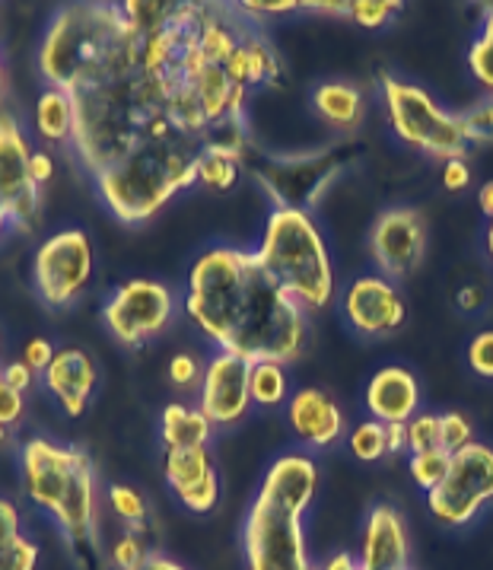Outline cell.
I'll return each instance as SVG.
<instances>
[{
	"mask_svg": "<svg viewBox=\"0 0 493 570\" xmlns=\"http://www.w3.org/2000/svg\"><path fill=\"white\" fill-rule=\"evenodd\" d=\"M140 70L181 137L201 150H248V96L277 83L284 61L236 3L191 0L172 3L166 23L140 36Z\"/></svg>",
	"mask_w": 493,
	"mask_h": 570,
	"instance_id": "6da1fadb",
	"label": "cell"
},
{
	"mask_svg": "<svg viewBox=\"0 0 493 570\" xmlns=\"http://www.w3.org/2000/svg\"><path fill=\"white\" fill-rule=\"evenodd\" d=\"M185 313L207 342L246 364H290L309 338V313L274 281L255 252L236 246H214L195 262Z\"/></svg>",
	"mask_w": 493,
	"mask_h": 570,
	"instance_id": "7a4b0ae2",
	"label": "cell"
},
{
	"mask_svg": "<svg viewBox=\"0 0 493 570\" xmlns=\"http://www.w3.org/2000/svg\"><path fill=\"white\" fill-rule=\"evenodd\" d=\"M318 491V469L303 453H287L268 469L243 523L246 570H315L303 513Z\"/></svg>",
	"mask_w": 493,
	"mask_h": 570,
	"instance_id": "3957f363",
	"label": "cell"
},
{
	"mask_svg": "<svg viewBox=\"0 0 493 570\" xmlns=\"http://www.w3.org/2000/svg\"><path fill=\"white\" fill-rule=\"evenodd\" d=\"M20 475L26 498L51 517L70 546L96 551L99 484L90 453L51 436H29L20 446Z\"/></svg>",
	"mask_w": 493,
	"mask_h": 570,
	"instance_id": "277c9868",
	"label": "cell"
},
{
	"mask_svg": "<svg viewBox=\"0 0 493 570\" xmlns=\"http://www.w3.org/2000/svg\"><path fill=\"white\" fill-rule=\"evenodd\" d=\"M198 154L201 147L185 137H154L96 176L92 185L115 220L147 224L179 191L198 185Z\"/></svg>",
	"mask_w": 493,
	"mask_h": 570,
	"instance_id": "5b68a950",
	"label": "cell"
},
{
	"mask_svg": "<svg viewBox=\"0 0 493 570\" xmlns=\"http://www.w3.org/2000/svg\"><path fill=\"white\" fill-rule=\"evenodd\" d=\"M135 26L121 3H70L48 20L39 42V73L46 87L77 90L115 58Z\"/></svg>",
	"mask_w": 493,
	"mask_h": 570,
	"instance_id": "8992f818",
	"label": "cell"
},
{
	"mask_svg": "<svg viewBox=\"0 0 493 570\" xmlns=\"http://www.w3.org/2000/svg\"><path fill=\"white\" fill-rule=\"evenodd\" d=\"M255 255L306 313L325 309L335 297L332 255L309 210L274 207Z\"/></svg>",
	"mask_w": 493,
	"mask_h": 570,
	"instance_id": "52a82bcc",
	"label": "cell"
},
{
	"mask_svg": "<svg viewBox=\"0 0 493 570\" xmlns=\"http://www.w3.org/2000/svg\"><path fill=\"white\" fill-rule=\"evenodd\" d=\"M382 99L388 109L392 131L402 137L407 147L443 163L465 160L469 140H465L459 115L440 109L430 92L385 73L382 77Z\"/></svg>",
	"mask_w": 493,
	"mask_h": 570,
	"instance_id": "ba28073f",
	"label": "cell"
},
{
	"mask_svg": "<svg viewBox=\"0 0 493 570\" xmlns=\"http://www.w3.org/2000/svg\"><path fill=\"white\" fill-rule=\"evenodd\" d=\"M176 294L169 284L154 277H131L102 306V322L115 342L125 347H144L159 338L176 320Z\"/></svg>",
	"mask_w": 493,
	"mask_h": 570,
	"instance_id": "9c48e42d",
	"label": "cell"
},
{
	"mask_svg": "<svg viewBox=\"0 0 493 570\" xmlns=\"http://www.w3.org/2000/svg\"><path fill=\"white\" fill-rule=\"evenodd\" d=\"M493 501V450L469 443L448 456L443 481L426 494L433 520L443 525H469Z\"/></svg>",
	"mask_w": 493,
	"mask_h": 570,
	"instance_id": "30bf717a",
	"label": "cell"
},
{
	"mask_svg": "<svg viewBox=\"0 0 493 570\" xmlns=\"http://www.w3.org/2000/svg\"><path fill=\"white\" fill-rule=\"evenodd\" d=\"M92 281V243L83 229L51 233L32 258V284L46 306H70Z\"/></svg>",
	"mask_w": 493,
	"mask_h": 570,
	"instance_id": "8fae6325",
	"label": "cell"
},
{
	"mask_svg": "<svg viewBox=\"0 0 493 570\" xmlns=\"http://www.w3.org/2000/svg\"><path fill=\"white\" fill-rule=\"evenodd\" d=\"M341 173H344L341 150L274 157L255 169V176L270 195L274 207H293V210H309L313 205H318L322 195L341 179Z\"/></svg>",
	"mask_w": 493,
	"mask_h": 570,
	"instance_id": "7c38bea8",
	"label": "cell"
},
{
	"mask_svg": "<svg viewBox=\"0 0 493 570\" xmlns=\"http://www.w3.org/2000/svg\"><path fill=\"white\" fill-rule=\"evenodd\" d=\"M32 144L26 137L20 118L0 109V202L10 214V224L20 233L39 224L42 210V191L29 176Z\"/></svg>",
	"mask_w": 493,
	"mask_h": 570,
	"instance_id": "4fadbf2b",
	"label": "cell"
},
{
	"mask_svg": "<svg viewBox=\"0 0 493 570\" xmlns=\"http://www.w3.org/2000/svg\"><path fill=\"white\" fill-rule=\"evenodd\" d=\"M248 373L252 364L243 357H233L217 351L207 364H204L201 386H198V409L214 424V428H229L239 424L248 414L252 402V386H248Z\"/></svg>",
	"mask_w": 493,
	"mask_h": 570,
	"instance_id": "5bb4252c",
	"label": "cell"
},
{
	"mask_svg": "<svg viewBox=\"0 0 493 570\" xmlns=\"http://www.w3.org/2000/svg\"><path fill=\"white\" fill-rule=\"evenodd\" d=\"M424 246V220H421V214L414 207H392V210H385L376 220L373 233H369L373 262H376L382 277H388L392 284L407 277L421 265Z\"/></svg>",
	"mask_w": 493,
	"mask_h": 570,
	"instance_id": "9a60e30c",
	"label": "cell"
},
{
	"mask_svg": "<svg viewBox=\"0 0 493 570\" xmlns=\"http://www.w3.org/2000/svg\"><path fill=\"white\" fill-rule=\"evenodd\" d=\"M344 316L366 338H388L407 320L398 287L382 274H359L344 291Z\"/></svg>",
	"mask_w": 493,
	"mask_h": 570,
	"instance_id": "2e32d148",
	"label": "cell"
},
{
	"mask_svg": "<svg viewBox=\"0 0 493 570\" xmlns=\"http://www.w3.org/2000/svg\"><path fill=\"white\" fill-rule=\"evenodd\" d=\"M162 475L176 501L191 513H210L220 501V475L207 446L195 450H166Z\"/></svg>",
	"mask_w": 493,
	"mask_h": 570,
	"instance_id": "e0dca14e",
	"label": "cell"
},
{
	"mask_svg": "<svg viewBox=\"0 0 493 570\" xmlns=\"http://www.w3.org/2000/svg\"><path fill=\"white\" fill-rule=\"evenodd\" d=\"M96 383H99V370L83 347H61L42 373V386L68 417L87 414Z\"/></svg>",
	"mask_w": 493,
	"mask_h": 570,
	"instance_id": "ac0fdd59",
	"label": "cell"
},
{
	"mask_svg": "<svg viewBox=\"0 0 493 570\" xmlns=\"http://www.w3.org/2000/svg\"><path fill=\"white\" fill-rule=\"evenodd\" d=\"M359 568L363 570H407L411 568V542L402 513L388 503L373 507L366 532L359 542Z\"/></svg>",
	"mask_w": 493,
	"mask_h": 570,
	"instance_id": "d6986e66",
	"label": "cell"
},
{
	"mask_svg": "<svg viewBox=\"0 0 493 570\" xmlns=\"http://www.w3.org/2000/svg\"><path fill=\"white\" fill-rule=\"evenodd\" d=\"M290 428L299 443L313 450H328L344 436V414L337 402L322 389H299L290 399Z\"/></svg>",
	"mask_w": 493,
	"mask_h": 570,
	"instance_id": "ffe728a7",
	"label": "cell"
},
{
	"mask_svg": "<svg viewBox=\"0 0 493 570\" xmlns=\"http://www.w3.org/2000/svg\"><path fill=\"white\" fill-rule=\"evenodd\" d=\"M421 405L417 376L404 366H382L366 386V409L379 424H407Z\"/></svg>",
	"mask_w": 493,
	"mask_h": 570,
	"instance_id": "44dd1931",
	"label": "cell"
},
{
	"mask_svg": "<svg viewBox=\"0 0 493 570\" xmlns=\"http://www.w3.org/2000/svg\"><path fill=\"white\" fill-rule=\"evenodd\" d=\"M214 434V424L201 414V409H191L185 402H172L162 409L159 417V436L166 450H195L207 446V440Z\"/></svg>",
	"mask_w": 493,
	"mask_h": 570,
	"instance_id": "7402d4cb",
	"label": "cell"
},
{
	"mask_svg": "<svg viewBox=\"0 0 493 570\" xmlns=\"http://www.w3.org/2000/svg\"><path fill=\"white\" fill-rule=\"evenodd\" d=\"M39 546L23 535V520L13 501L0 498V570H36Z\"/></svg>",
	"mask_w": 493,
	"mask_h": 570,
	"instance_id": "603a6c76",
	"label": "cell"
},
{
	"mask_svg": "<svg viewBox=\"0 0 493 570\" xmlns=\"http://www.w3.org/2000/svg\"><path fill=\"white\" fill-rule=\"evenodd\" d=\"M313 106L337 131H354L363 121V92L351 83H322L315 90Z\"/></svg>",
	"mask_w": 493,
	"mask_h": 570,
	"instance_id": "cb8c5ba5",
	"label": "cell"
},
{
	"mask_svg": "<svg viewBox=\"0 0 493 570\" xmlns=\"http://www.w3.org/2000/svg\"><path fill=\"white\" fill-rule=\"evenodd\" d=\"M36 135L46 144H68L73 137V96L58 87H46L36 102Z\"/></svg>",
	"mask_w": 493,
	"mask_h": 570,
	"instance_id": "d4e9b609",
	"label": "cell"
},
{
	"mask_svg": "<svg viewBox=\"0 0 493 570\" xmlns=\"http://www.w3.org/2000/svg\"><path fill=\"white\" fill-rule=\"evenodd\" d=\"M246 166V150L210 144L198 154V185L210 191H229Z\"/></svg>",
	"mask_w": 493,
	"mask_h": 570,
	"instance_id": "484cf974",
	"label": "cell"
},
{
	"mask_svg": "<svg viewBox=\"0 0 493 570\" xmlns=\"http://www.w3.org/2000/svg\"><path fill=\"white\" fill-rule=\"evenodd\" d=\"M248 386H252V402L255 405L277 409V405L287 402V370L277 361H258V364H252Z\"/></svg>",
	"mask_w": 493,
	"mask_h": 570,
	"instance_id": "4316f807",
	"label": "cell"
},
{
	"mask_svg": "<svg viewBox=\"0 0 493 570\" xmlns=\"http://www.w3.org/2000/svg\"><path fill=\"white\" fill-rule=\"evenodd\" d=\"M109 503H112V513L125 523V529H135V532H147L150 525V503L147 498L131 488V484H112L109 488Z\"/></svg>",
	"mask_w": 493,
	"mask_h": 570,
	"instance_id": "83f0119b",
	"label": "cell"
},
{
	"mask_svg": "<svg viewBox=\"0 0 493 570\" xmlns=\"http://www.w3.org/2000/svg\"><path fill=\"white\" fill-rule=\"evenodd\" d=\"M154 554V548L147 542V532L125 529L109 548V568L112 570H140L147 564V558Z\"/></svg>",
	"mask_w": 493,
	"mask_h": 570,
	"instance_id": "f1b7e54d",
	"label": "cell"
},
{
	"mask_svg": "<svg viewBox=\"0 0 493 570\" xmlns=\"http://www.w3.org/2000/svg\"><path fill=\"white\" fill-rule=\"evenodd\" d=\"M469 68L474 73V80L491 90L493 96V10L484 17V23L477 29L474 42H471L469 51Z\"/></svg>",
	"mask_w": 493,
	"mask_h": 570,
	"instance_id": "f546056e",
	"label": "cell"
},
{
	"mask_svg": "<svg viewBox=\"0 0 493 570\" xmlns=\"http://www.w3.org/2000/svg\"><path fill=\"white\" fill-rule=\"evenodd\" d=\"M347 443H351V453L359 462H379V459L388 456V436H385V424H379V421L357 424Z\"/></svg>",
	"mask_w": 493,
	"mask_h": 570,
	"instance_id": "4dcf8cb0",
	"label": "cell"
},
{
	"mask_svg": "<svg viewBox=\"0 0 493 570\" xmlns=\"http://www.w3.org/2000/svg\"><path fill=\"white\" fill-rule=\"evenodd\" d=\"M404 431H407V453H411V456L440 450V414H430V411L414 414V417L404 424Z\"/></svg>",
	"mask_w": 493,
	"mask_h": 570,
	"instance_id": "1f68e13d",
	"label": "cell"
},
{
	"mask_svg": "<svg viewBox=\"0 0 493 570\" xmlns=\"http://www.w3.org/2000/svg\"><path fill=\"white\" fill-rule=\"evenodd\" d=\"M407 469H411V479L417 481V488H424L426 494H430V491L443 481V475H446L448 453H443V450L417 453V456H411Z\"/></svg>",
	"mask_w": 493,
	"mask_h": 570,
	"instance_id": "d6a6232c",
	"label": "cell"
},
{
	"mask_svg": "<svg viewBox=\"0 0 493 570\" xmlns=\"http://www.w3.org/2000/svg\"><path fill=\"white\" fill-rule=\"evenodd\" d=\"M469 443H474L469 417H465L462 411H446V414H440V450L452 456V453L465 450Z\"/></svg>",
	"mask_w": 493,
	"mask_h": 570,
	"instance_id": "836d02e7",
	"label": "cell"
},
{
	"mask_svg": "<svg viewBox=\"0 0 493 570\" xmlns=\"http://www.w3.org/2000/svg\"><path fill=\"white\" fill-rule=\"evenodd\" d=\"M462 121V131H465V140L471 144H491L493 140V96L477 102L474 109H469L465 115H459Z\"/></svg>",
	"mask_w": 493,
	"mask_h": 570,
	"instance_id": "e575fe53",
	"label": "cell"
},
{
	"mask_svg": "<svg viewBox=\"0 0 493 570\" xmlns=\"http://www.w3.org/2000/svg\"><path fill=\"white\" fill-rule=\"evenodd\" d=\"M398 10H402V3H392V0H357V3H351V20L366 29H379Z\"/></svg>",
	"mask_w": 493,
	"mask_h": 570,
	"instance_id": "d590c367",
	"label": "cell"
},
{
	"mask_svg": "<svg viewBox=\"0 0 493 570\" xmlns=\"http://www.w3.org/2000/svg\"><path fill=\"white\" fill-rule=\"evenodd\" d=\"M201 376H204L201 361H198L195 354H188V351H179V354L169 361V380H172V386H179V389L201 386Z\"/></svg>",
	"mask_w": 493,
	"mask_h": 570,
	"instance_id": "8d00e7d4",
	"label": "cell"
},
{
	"mask_svg": "<svg viewBox=\"0 0 493 570\" xmlns=\"http://www.w3.org/2000/svg\"><path fill=\"white\" fill-rule=\"evenodd\" d=\"M469 366L477 373V376L493 380V328H487V332H481V335H474V338H471Z\"/></svg>",
	"mask_w": 493,
	"mask_h": 570,
	"instance_id": "74e56055",
	"label": "cell"
},
{
	"mask_svg": "<svg viewBox=\"0 0 493 570\" xmlns=\"http://www.w3.org/2000/svg\"><path fill=\"white\" fill-rule=\"evenodd\" d=\"M26 417V399L23 392H17V389H10L7 383H0V424L7 428V431H13V428H20Z\"/></svg>",
	"mask_w": 493,
	"mask_h": 570,
	"instance_id": "f35d334b",
	"label": "cell"
},
{
	"mask_svg": "<svg viewBox=\"0 0 493 570\" xmlns=\"http://www.w3.org/2000/svg\"><path fill=\"white\" fill-rule=\"evenodd\" d=\"M55 354H58V347L48 342V338H29V342H26L23 357H20V361H23L29 370H36V373L42 376L48 366H51V361H55Z\"/></svg>",
	"mask_w": 493,
	"mask_h": 570,
	"instance_id": "ab89813d",
	"label": "cell"
},
{
	"mask_svg": "<svg viewBox=\"0 0 493 570\" xmlns=\"http://www.w3.org/2000/svg\"><path fill=\"white\" fill-rule=\"evenodd\" d=\"M239 7V13H246L248 20H262V17H274V13H296V10H303V3L299 0H265V3H258V0H243V3H236Z\"/></svg>",
	"mask_w": 493,
	"mask_h": 570,
	"instance_id": "60d3db41",
	"label": "cell"
},
{
	"mask_svg": "<svg viewBox=\"0 0 493 570\" xmlns=\"http://www.w3.org/2000/svg\"><path fill=\"white\" fill-rule=\"evenodd\" d=\"M0 376H3V383L10 389H17V392H29V389L36 386L42 376L36 373V370H29V366L23 364V361H10V364L0 366Z\"/></svg>",
	"mask_w": 493,
	"mask_h": 570,
	"instance_id": "b9f144b4",
	"label": "cell"
},
{
	"mask_svg": "<svg viewBox=\"0 0 493 570\" xmlns=\"http://www.w3.org/2000/svg\"><path fill=\"white\" fill-rule=\"evenodd\" d=\"M471 183V169L465 160H446L443 163V188L448 191H462L469 188Z\"/></svg>",
	"mask_w": 493,
	"mask_h": 570,
	"instance_id": "7bdbcfd3",
	"label": "cell"
},
{
	"mask_svg": "<svg viewBox=\"0 0 493 570\" xmlns=\"http://www.w3.org/2000/svg\"><path fill=\"white\" fill-rule=\"evenodd\" d=\"M29 176H32V183L42 185L55 176V157L48 154V150H32V160H29Z\"/></svg>",
	"mask_w": 493,
	"mask_h": 570,
	"instance_id": "ee69618b",
	"label": "cell"
},
{
	"mask_svg": "<svg viewBox=\"0 0 493 570\" xmlns=\"http://www.w3.org/2000/svg\"><path fill=\"white\" fill-rule=\"evenodd\" d=\"M459 306H462L465 313H474V309H481V306H484V291H481L477 284H469V287H462V291H459Z\"/></svg>",
	"mask_w": 493,
	"mask_h": 570,
	"instance_id": "f6af8a7d",
	"label": "cell"
},
{
	"mask_svg": "<svg viewBox=\"0 0 493 570\" xmlns=\"http://www.w3.org/2000/svg\"><path fill=\"white\" fill-rule=\"evenodd\" d=\"M385 436H388V453L407 450V431H404V424H385Z\"/></svg>",
	"mask_w": 493,
	"mask_h": 570,
	"instance_id": "bcb514c9",
	"label": "cell"
},
{
	"mask_svg": "<svg viewBox=\"0 0 493 570\" xmlns=\"http://www.w3.org/2000/svg\"><path fill=\"white\" fill-rule=\"evenodd\" d=\"M318 570H363L359 568V558H354V554H347V551H341V554H332L325 564Z\"/></svg>",
	"mask_w": 493,
	"mask_h": 570,
	"instance_id": "7dc6e473",
	"label": "cell"
},
{
	"mask_svg": "<svg viewBox=\"0 0 493 570\" xmlns=\"http://www.w3.org/2000/svg\"><path fill=\"white\" fill-rule=\"evenodd\" d=\"M140 570H185L181 564H176L172 558H166V554H159V551H154L150 558H147V564Z\"/></svg>",
	"mask_w": 493,
	"mask_h": 570,
	"instance_id": "c3c4849f",
	"label": "cell"
},
{
	"mask_svg": "<svg viewBox=\"0 0 493 570\" xmlns=\"http://www.w3.org/2000/svg\"><path fill=\"white\" fill-rule=\"evenodd\" d=\"M477 205H481V214L493 220V183L481 185V191H477Z\"/></svg>",
	"mask_w": 493,
	"mask_h": 570,
	"instance_id": "681fc988",
	"label": "cell"
},
{
	"mask_svg": "<svg viewBox=\"0 0 493 570\" xmlns=\"http://www.w3.org/2000/svg\"><path fill=\"white\" fill-rule=\"evenodd\" d=\"M13 229V224H10V214H7V207H3V202H0V243H3V236Z\"/></svg>",
	"mask_w": 493,
	"mask_h": 570,
	"instance_id": "f907efd6",
	"label": "cell"
},
{
	"mask_svg": "<svg viewBox=\"0 0 493 570\" xmlns=\"http://www.w3.org/2000/svg\"><path fill=\"white\" fill-rule=\"evenodd\" d=\"M3 92H7V70H3V58H0V109H3Z\"/></svg>",
	"mask_w": 493,
	"mask_h": 570,
	"instance_id": "816d5d0a",
	"label": "cell"
},
{
	"mask_svg": "<svg viewBox=\"0 0 493 570\" xmlns=\"http://www.w3.org/2000/svg\"><path fill=\"white\" fill-rule=\"evenodd\" d=\"M487 252H491V258H493V220H491V227H487Z\"/></svg>",
	"mask_w": 493,
	"mask_h": 570,
	"instance_id": "f5cc1de1",
	"label": "cell"
},
{
	"mask_svg": "<svg viewBox=\"0 0 493 570\" xmlns=\"http://www.w3.org/2000/svg\"><path fill=\"white\" fill-rule=\"evenodd\" d=\"M7 440H10V431H7V428H3V424H0V446H3V443H7Z\"/></svg>",
	"mask_w": 493,
	"mask_h": 570,
	"instance_id": "db71d44e",
	"label": "cell"
},
{
	"mask_svg": "<svg viewBox=\"0 0 493 570\" xmlns=\"http://www.w3.org/2000/svg\"><path fill=\"white\" fill-rule=\"evenodd\" d=\"M0 347H3V338H0Z\"/></svg>",
	"mask_w": 493,
	"mask_h": 570,
	"instance_id": "11a10c76",
	"label": "cell"
},
{
	"mask_svg": "<svg viewBox=\"0 0 493 570\" xmlns=\"http://www.w3.org/2000/svg\"><path fill=\"white\" fill-rule=\"evenodd\" d=\"M0 383H3V376H0Z\"/></svg>",
	"mask_w": 493,
	"mask_h": 570,
	"instance_id": "9f6ffc18",
	"label": "cell"
},
{
	"mask_svg": "<svg viewBox=\"0 0 493 570\" xmlns=\"http://www.w3.org/2000/svg\"><path fill=\"white\" fill-rule=\"evenodd\" d=\"M407 570H411V568H407Z\"/></svg>",
	"mask_w": 493,
	"mask_h": 570,
	"instance_id": "6f0895ef",
	"label": "cell"
}]
</instances>
